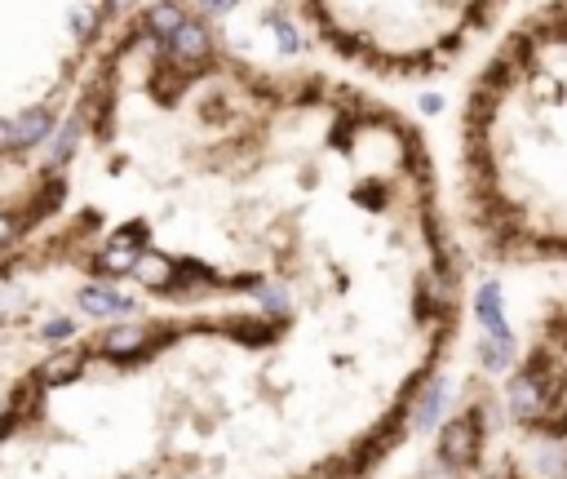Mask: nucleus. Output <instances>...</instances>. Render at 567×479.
Returning a JSON list of instances; mask_svg holds the SVG:
<instances>
[{
	"label": "nucleus",
	"instance_id": "nucleus-10",
	"mask_svg": "<svg viewBox=\"0 0 567 479\" xmlns=\"http://www.w3.org/2000/svg\"><path fill=\"white\" fill-rule=\"evenodd\" d=\"M0 151H9V120H0Z\"/></svg>",
	"mask_w": 567,
	"mask_h": 479
},
{
	"label": "nucleus",
	"instance_id": "nucleus-8",
	"mask_svg": "<svg viewBox=\"0 0 567 479\" xmlns=\"http://www.w3.org/2000/svg\"><path fill=\"white\" fill-rule=\"evenodd\" d=\"M40 338L54 342V346H67L71 338H76V324L67 320V315H54V320H45V329H40Z\"/></svg>",
	"mask_w": 567,
	"mask_h": 479
},
{
	"label": "nucleus",
	"instance_id": "nucleus-1",
	"mask_svg": "<svg viewBox=\"0 0 567 479\" xmlns=\"http://www.w3.org/2000/svg\"><path fill=\"white\" fill-rule=\"evenodd\" d=\"M452 218L474 262L567 271V0L505 27L470 76Z\"/></svg>",
	"mask_w": 567,
	"mask_h": 479
},
{
	"label": "nucleus",
	"instance_id": "nucleus-2",
	"mask_svg": "<svg viewBox=\"0 0 567 479\" xmlns=\"http://www.w3.org/2000/svg\"><path fill=\"white\" fill-rule=\"evenodd\" d=\"M293 9L337 67L377 85H417L497 32L510 0H293Z\"/></svg>",
	"mask_w": 567,
	"mask_h": 479
},
{
	"label": "nucleus",
	"instance_id": "nucleus-5",
	"mask_svg": "<svg viewBox=\"0 0 567 479\" xmlns=\"http://www.w3.org/2000/svg\"><path fill=\"white\" fill-rule=\"evenodd\" d=\"M54 125H58V116H54V107H49V103H36V107L18 111V116L9 120V151L40 147V142L54 134Z\"/></svg>",
	"mask_w": 567,
	"mask_h": 479
},
{
	"label": "nucleus",
	"instance_id": "nucleus-6",
	"mask_svg": "<svg viewBox=\"0 0 567 479\" xmlns=\"http://www.w3.org/2000/svg\"><path fill=\"white\" fill-rule=\"evenodd\" d=\"M80 134H85V116H80V111H71V116H63V120L54 125V134L45 138V169H49V173L63 169L67 160L76 156Z\"/></svg>",
	"mask_w": 567,
	"mask_h": 479
},
{
	"label": "nucleus",
	"instance_id": "nucleus-3",
	"mask_svg": "<svg viewBox=\"0 0 567 479\" xmlns=\"http://www.w3.org/2000/svg\"><path fill=\"white\" fill-rule=\"evenodd\" d=\"M488 386L501 440L554 479H567V284L528 307Z\"/></svg>",
	"mask_w": 567,
	"mask_h": 479
},
{
	"label": "nucleus",
	"instance_id": "nucleus-7",
	"mask_svg": "<svg viewBox=\"0 0 567 479\" xmlns=\"http://www.w3.org/2000/svg\"><path fill=\"white\" fill-rule=\"evenodd\" d=\"M80 373H85V351L71 346V351H58V355H49V360L40 364L36 382L40 386H63V382H76Z\"/></svg>",
	"mask_w": 567,
	"mask_h": 479
},
{
	"label": "nucleus",
	"instance_id": "nucleus-9",
	"mask_svg": "<svg viewBox=\"0 0 567 479\" xmlns=\"http://www.w3.org/2000/svg\"><path fill=\"white\" fill-rule=\"evenodd\" d=\"M18 231H23V218L18 213H0V253L18 240Z\"/></svg>",
	"mask_w": 567,
	"mask_h": 479
},
{
	"label": "nucleus",
	"instance_id": "nucleus-4",
	"mask_svg": "<svg viewBox=\"0 0 567 479\" xmlns=\"http://www.w3.org/2000/svg\"><path fill=\"white\" fill-rule=\"evenodd\" d=\"M435 462L448 471V479H554L501 440L497 413H492V386L483 377H474L461 391L457 409L439 426Z\"/></svg>",
	"mask_w": 567,
	"mask_h": 479
}]
</instances>
